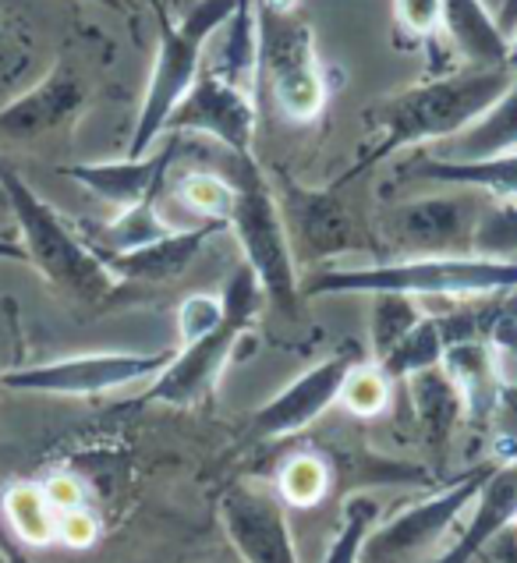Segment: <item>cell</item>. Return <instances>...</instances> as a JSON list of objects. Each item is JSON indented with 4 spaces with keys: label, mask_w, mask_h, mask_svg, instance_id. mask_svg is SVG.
Masks as SVG:
<instances>
[{
    "label": "cell",
    "mask_w": 517,
    "mask_h": 563,
    "mask_svg": "<svg viewBox=\"0 0 517 563\" xmlns=\"http://www.w3.org/2000/svg\"><path fill=\"white\" fill-rule=\"evenodd\" d=\"M493 454L499 457V461H514L517 457V437H507V440H499L496 443V450Z\"/></svg>",
    "instance_id": "cell-40"
},
{
    "label": "cell",
    "mask_w": 517,
    "mask_h": 563,
    "mask_svg": "<svg viewBox=\"0 0 517 563\" xmlns=\"http://www.w3.org/2000/svg\"><path fill=\"white\" fill-rule=\"evenodd\" d=\"M287 238H295L309 255H337L354 249L351 217L330 191H305L287 185ZM295 241H290V249H295Z\"/></svg>",
    "instance_id": "cell-18"
},
{
    "label": "cell",
    "mask_w": 517,
    "mask_h": 563,
    "mask_svg": "<svg viewBox=\"0 0 517 563\" xmlns=\"http://www.w3.org/2000/svg\"><path fill=\"white\" fill-rule=\"evenodd\" d=\"M0 563H11V560H8V553H4V550H0Z\"/></svg>",
    "instance_id": "cell-45"
},
{
    "label": "cell",
    "mask_w": 517,
    "mask_h": 563,
    "mask_svg": "<svg viewBox=\"0 0 517 563\" xmlns=\"http://www.w3.org/2000/svg\"><path fill=\"white\" fill-rule=\"evenodd\" d=\"M258 71L255 86L270 78V92L290 121H316L327 107V75L316 54L312 29L295 11H277L255 0Z\"/></svg>",
    "instance_id": "cell-7"
},
{
    "label": "cell",
    "mask_w": 517,
    "mask_h": 563,
    "mask_svg": "<svg viewBox=\"0 0 517 563\" xmlns=\"http://www.w3.org/2000/svg\"><path fill=\"white\" fill-rule=\"evenodd\" d=\"M472 504L475 507H472L468 528L454 539V545H450L447 553L432 556L429 563H475L493 545V539L504 536L517 521V457L504 461L499 468L490 472V478L482 482V489Z\"/></svg>",
    "instance_id": "cell-17"
},
{
    "label": "cell",
    "mask_w": 517,
    "mask_h": 563,
    "mask_svg": "<svg viewBox=\"0 0 517 563\" xmlns=\"http://www.w3.org/2000/svg\"><path fill=\"white\" fill-rule=\"evenodd\" d=\"M507 68L510 71H517V32L510 36V54H507Z\"/></svg>",
    "instance_id": "cell-41"
},
{
    "label": "cell",
    "mask_w": 517,
    "mask_h": 563,
    "mask_svg": "<svg viewBox=\"0 0 517 563\" xmlns=\"http://www.w3.org/2000/svg\"><path fill=\"white\" fill-rule=\"evenodd\" d=\"M440 365L447 368V376L458 383V390L464 397V418H472L475 426L486 422L499 405L490 344L482 341V336H461V341H450Z\"/></svg>",
    "instance_id": "cell-22"
},
{
    "label": "cell",
    "mask_w": 517,
    "mask_h": 563,
    "mask_svg": "<svg viewBox=\"0 0 517 563\" xmlns=\"http://www.w3.org/2000/svg\"><path fill=\"white\" fill-rule=\"evenodd\" d=\"M40 78V36L25 14L0 4V96H19Z\"/></svg>",
    "instance_id": "cell-24"
},
{
    "label": "cell",
    "mask_w": 517,
    "mask_h": 563,
    "mask_svg": "<svg viewBox=\"0 0 517 563\" xmlns=\"http://www.w3.org/2000/svg\"><path fill=\"white\" fill-rule=\"evenodd\" d=\"M167 132L202 135V139L220 142V146H228V150L252 153V139H255L252 92L241 86H231L228 78H220L213 71H199L196 86H191L185 92V100L174 107Z\"/></svg>",
    "instance_id": "cell-11"
},
{
    "label": "cell",
    "mask_w": 517,
    "mask_h": 563,
    "mask_svg": "<svg viewBox=\"0 0 517 563\" xmlns=\"http://www.w3.org/2000/svg\"><path fill=\"white\" fill-rule=\"evenodd\" d=\"M177 139H182L177 142V159H191V167H202V170H217L220 178H228L234 185V209H231L228 228L238 234L245 263L252 266L266 301L280 316L295 319L298 301H301V287L295 277V249H290L280 202L273 196V188L266 185L252 153L228 150L202 135H196L202 139V146H188V135H177Z\"/></svg>",
    "instance_id": "cell-1"
},
{
    "label": "cell",
    "mask_w": 517,
    "mask_h": 563,
    "mask_svg": "<svg viewBox=\"0 0 517 563\" xmlns=\"http://www.w3.org/2000/svg\"><path fill=\"white\" fill-rule=\"evenodd\" d=\"M510 68H468L383 100L369 110L373 142L362 150V159L348 170V178L376 167L380 159L400 150L426 146V142L436 146V142L464 132L482 110L496 103V96L510 86Z\"/></svg>",
    "instance_id": "cell-2"
},
{
    "label": "cell",
    "mask_w": 517,
    "mask_h": 563,
    "mask_svg": "<svg viewBox=\"0 0 517 563\" xmlns=\"http://www.w3.org/2000/svg\"><path fill=\"white\" fill-rule=\"evenodd\" d=\"M411 295V298H475L517 291V260L490 255H422L362 269H327L305 284V295Z\"/></svg>",
    "instance_id": "cell-3"
},
{
    "label": "cell",
    "mask_w": 517,
    "mask_h": 563,
    "mask_svg": "<svg viewBox=\"0 0 517 563\" xmlns=\"http://www.w3.org/2000/svg\"><path fill=\"white\" fill-rule=\"evenodd\" d=\"M213 563H228V560H213Z\"/></svg>",
    "instance_id": "cell-47"
},
{
    "label": "cell",
    "mask_w": 517,
    "mask_h": 563,
    "mask_svg": "<svg viewBox=\"0 0 517 563\" xmlns=\"http://www.w3.org/2000/svg\"><path fill=\"white\" fill-rule=\"evenodd\" d=\"M443 351H447L443 319H418V323L380 358V368L386 379H408L429 365H440Z\"/></svg>",
    "instance_id": "cell-25"
},
{
    "label": "cell",
    "mask_w": 517,
    "mask_h": 563,
    "mask_svg": "<svg viewBox=\"0 0 517 563\" xmlns=\"http://www.w3.org/2000/svg\"><path fill=\"white\" fill-rule=\"evenodd\" d=\"M167 135L170 139L156 153L150 150L145 156H128V159H114V164H75V167H64V174L82 188H89L96 199H103L118 209L156 202L170 178V167L177 164V142H182L174 132Z\"/></svg>",
    "instance_id": "cell-15"
},
{
    "label": "cell",
    "mask_w": 517,
    "mask_h": 563,
    "mask_svg": "<svg viewBox=\"0 0 517 563\" xmlns=\"http://www.w3.org/2000/svg\"><path fill=\"white\" fill-rule=\"evenodd\" d=\"M142 4H150L153 11H167V8H164V0H142Z\"/></svg>",
    "instance_id": "cell-43"
},
{
    "label": "cell",
    "mask_w": 517,
    "mask_h": 563,
    "mask_svg": "<svg viewBox=\"0 0 517 563\" xmlns=\"http://www.w3.org/2000/svg\"><path fill=\"white\" fill-rule=\"evenodd\" d=\"M0 260H8V263H29V260H25L22 241H19V238H4V234H0Z\"/></svg>",
    "instance_id": "cell-38"
},
{
    "label": "cell",
    "mask_w": 517,
    "mask_h": 563,
    "mask_svg": "<svg viewBox=\"0 0 517 563\" xmlns=\"http://www.w3.org/2000/svg\"><path fill=\"white\" fill-rule=\"evenodd\" d=\"M486 206H490L486 191L447 188L443 196H422L391 206L380 217V234L404 252V260L468 255L472 252L475 223Z\"/></svg>",
    "instance_id": "cell-8"
},
{
    "label": "cell",
    "mask_w": 517,
    "mask_h": 563,
    "mask_svg": "<svg viewBox=\"0 0 517 563\" xmlns=\"http://www.w3.org/2000/svg\"><path fill=\"white\" fill-rule=\"evenodd\" d=\"M170 358L174 351H156V355H121V351H114V355H78V358H61L32 368H14V373H0V386L25 394L92 397L160 376Z\"/></svg>",
    "instance_id": "cell-10"
},
{
    "label": "cell",
    "mask_w": 517,
    "mask_h": 563,
    "mask_svg": "<svg viewBox=\"0 0 517 563\" xmlns=\"http://www.w3.org/2000/svg\"><path fill=\"white\" fill-rule=\"evenodd\" d=\"M0 234H4V238H19V234H14L11 202H8V196H4V188H0Z\"/></svg>",
    "instance_id": "cell-39"
},
{
    "label": "cell",
    "mask_w": 517,
    "mask_h": 563,
    "mask_svg": "<svg viewBox=\"0 0 517 563\" xmlns=\"http://www.w3.org/2000/svg\"><path fill=\"white\" fill-rule=\"evenodd\" d=\"M170 228L156 213V202H139L132 209H121L118 220H110L107 228L96 231V245L92 249L96 255H118V252H132V249H142L150 245V241L164 238Z\"/></svg>",
    "instance_id": "cell-27"
},
{
    "label": "cell",
    "mask_w": 517,
    "mask_h": 563,
    "mask_svg": "<svg viewBox=\"0 0 517 563\" xmlns=\"http://www.w3.org/2000/svg\"><path fill=\"white\" fill-rule=\"evenodd\" d=\"M96 536H100V525H96V518L86 507L57 514V539L64 545H72V550H86V545L96 542Z\"/></svg>",
    "instance_id": "cell-35"
},
{
    "label": "cell",
    "mask_w": 517,
    "mask_h": 563,
    "mask_svg": "<svg viewBox=\"0 0 517 563\" xmlns=\"http://www.w3.org/2000/svg\"><path fill=\"white\" fill-rule=\"evenodd\" d=\"M220 521L241 563H298L284 500L263 486L228 489L220 500Z\"/></svg>",
    "instance_id": "cell-12"
},
{
    "label": "cell",
    "mask_w": 517,
    "mask_h": 563,
    "mask_svg": "<svg viewBox=\"0 0 517 563\" xmlns=\"http://www.w3.org/2000/svg\"><path fill=\"white\" fill-rule=\"evenodd\" d=\"M486 4H490V8H493V11H496V4H499V0H486Z\"/></svg>",
    "instance_id": "cell-46"
},
{
    "label": "cell",
    "mask_w": 517,
    "mask_h": 563,
    "mask_svg": "<svg viewBox=\"0 0 517 563\" xmlns=\"http://www.w3.org/2000/svg\"><path fill=\"white\" fill-rule=\"evenodd\" d=\"M472 252L490 260H517V199H490L475 223Z\"/></svg>",
    "instance_id": "cell-28"
},
{
    "label": "cell",
    "mask_w": 517,
    "mask_h": 563,
    "mask_svg": "<svg viewBox=\"0 0 517 563\" xmlns=\"http://www.w3.org/2000/svg\"><path fill=\"white\" fill-rule=\"evenodd\" d=\"M440 25L472 68H507L510 40L486 0H440Z\"/></svg>",
    "instance_id": "cell-21"
},
{
    "label": "cell",
    "mask_w": 517,
    "mask_h": 563,
    "mask_svg": "<svg viewBox=\"0 0 517 563\" xmlns=\"http://www.w3.org/2000/svg\"><path fill=\"white\" fill-rule=\"evenodd\" d=\"M400 178L443 188H475L493 199H517V153H504L493 159H468V164L422 153L400 167Z\"/></svg>",
    "instance_id": "cell-19"
},
{
    "label": "cell",
    "mask_w": 517,
    "mask_h": 563,
    "mask_svg": "<svg viewBox=\"0 0 517 563\" xmlns=\"http://www.w3.org/2000/svg\"><path fill=\"white\" fill-rule=\"evenodd\" d=\"M493 468H496L493 461L479 464V468L464 472V478H458L454 486H447L443 493H436L429 500L397 514L386 525L373 528L362 542L359 563H429L432 545L454 528L464 507H472L482 482L490 478Z\"/></svg>",
    "instance_id": "cell-9"
},
{
    "label": "cell",
    "mask_w": 517,
    "mask_h": 563,
    "mask_svg": "<svg viewBox=\"0 0 517 563\" xmlns=\"http://www.w3.org/2000/svg\"><path fill=\"white\" fill-rule=\"evenodd\" d=\"M0 188H4V196L11 202V220L22 238L25 260L46 280L78 301H103L114 291L118 280L110 277L100 255L82 238H75V231L54 213L51 202H43L32 191V185L11 164H4V159H0Z\"/></svg>",
    "instance_id": "cell-4"
},
{
    "label": "cell",
    "mask_w": 517,
    "mask_h": 563,
    "mask_svg": "<svg viewBox=\"0 0 517 563\" xmlns=\"http://www.w3.org/2000/svg\"><path fill=\"white\" fill-rule=\"evenodd\" d=\"M223 316V301L209 298V295H191L182 301V309H177V333H182V344H191L206 336L220 323Z\"/></svg>",
    "instance_id": "cell-34"
},
{
    "label": "cell",
    "mask_w": 517,
    "mask_h": 563,
    "mask_svg": "<svg viewBox=\"0 0 517 563\" xmlns=\"http://www.w3.org/2000/svg\"><path fill=\"white\" fill-rule=\"evenodd\" d=\"M327 486H330L327 464H322L319 457H312V454L290 457L280 468V478H277L280 500L290 504V507H298V510L316 507L322 496H327Z\"/></svg>",
    "instance_id": "cell-30"
},
{
    "label": "cell",
    "mask_w": 517,
    "mask_h": 563,
    "mask_svg": "<svg viewBox=\"0 0 517 563\" xmlns=\"http://www.w3.org/2000/svg\"><path fill=\"white\" fill-rule=\"evenodd\" d=\"M418 319H422V312H418L411 295H397V291L373 295V351H376V362L418 323Z\"/></svg>",
    "instance_id": "cell-31"
},
{
    "label": "cell",
    "mask_w": 517,
    "mask_h": 563,
    "mask_svg": "<svg viewBox=\"0 0 517 563\" xmlns=\"http://www.w3.org/2000/svg\"><path fill=\"white\" fill-rule=\"evenodd\" d=\"M86 103V82L72 64H54L0 107V139L25 142L68 124Z\"/></svg>",
    "instance_id": "cell-13"
},
{
    "label": "cell",
    "mask_w": 517,
    "mask_h": 563,
    "mask_svg": "<svg viewBox=\"0 0 517 563\" xmlns=\"http://www.w3.org/2000/svg\"><path fill=\"white\" fill-rule=\"evenodd\" d=\"M4 514H8L11 532L25 545H51L57 539V514L51 500H46L43 486L14 482L4 493Z\"/></svg>",
    "instance_id": "cell-26"
},
{
    "label": "cell",
    "mask_w": 517,
    "mask_h": 563,
    "mask_svg": "<svg viewBox=\"0 0 517 563\" xmlns=\"http://www.w3.org/2000/svg\"><path fill=\"white\" fill-rule=\"evenodd\" d=\"M386 397H391V379L383 376V368L380 365H354L337 400H341L351 415L369 418L386 408Z\"/></svg>",
    "instance_id": "cell-33"
},
{
    "label": "cell",
    "mask_w": 517,
    "mask_h": 563,
    "mask_svg": "<svg viewBox=\"0 0 517 563\" xmlns=\"http://www.w3.org/2000/svg\"><path fill=\"white\" fill-rule=\"evenodd\" d=\"M96 4H103L110 11H124V0H96Z\"/></svg>",
    "instance_id": "cell-42"
},
{
    "label": "cell",
    "mask_w": 517,
    "mask_h": 563,
    "mask_svg": "<svg viewBox=\"0 0 517 563\" xmlns=\"http://www.w3.org/2000/svg\"><path fill=\"white\" fill-rule=\"evenodd\" d=\"M4 553H8V560H11V563H25V560H22V553H14V550H4Z\"/></svg>",
    "instance_id": "cell-44"
},
{
    "label": "cell",
    "mask_w": 517,
    "mask_h": 563,
    "mask_svg": "<svg viewBox=\"0 0 517 563\" xmlns=\"http://www.w3.org/2000/svg\"><path fill=\"white\" fill-rule=\"evenodd\" d=\"M351 368H354V358H348V355H337V358L312 365L301 379H295L287 390L273 397L270 405L255 411L252 432L258 440H284V437H295L301 429H309L322 411L337 405Z\"/></svg>",
    "instance_id": "cell-14"
},
{
    "label": "cell",
    "mask_w": 517,
    "mask_h": 563,
    "mask_svg": "<svg viewBox=\"0 0 517 563\" xmlns=\"http://www.w3.org/2000/svg\"><path fill=\"white\" fill-rule=\"evenodd\" d=\"M177 196L182 202L206 220H231L234 209V185L228 178H220L217 170H202V167H188L182 174V185H177Z\"/></svg>",
    "instance_id": "cell-29"
},
{
    "label": "cell",
    "mask_w": 517,
    "mask_h": 563,
    "mask_svg": "<svg viewBox=\"0 0 517 563\" xmlns=\"http://www.w3.org/2000/svg\"><path fill=\"white\" fill-rule=\"evenodd\" d=\"M228 231L223 220H202L199 228L191 231H167L164 238L150 241V245L132 249V252H118V255H103V266L110 269V277L118 284H160V280H174L196 263V255L206 249V241Z\"/></svg>",
    "instance_id": "cell-16"
},
{
    "label": "cell",
    "mask_w": 517,
    "mask_h": 563,
    "mask_svg": "<svg viewBox=\"0 0 517 563\" xmlns=\"http://www.w3.org/2000/svg\"><path fill=\"white\" fill-rule=\"evenodd\" d=\"M404 386H408L411 408L418 415V426H422L426 440L436 450H443L464 418V397L458 390V383L447 376L443 365H429L422 373L404 379Z\"/></svg>",
    "instance_id": "cell-23"
},
{
    "label": "cell",
    "mask_w": 517,
    "mask_h": 563,
    "mask_svg": "<svg viewBox=\"0 0 517 563\" xmlns=\"http://www.w3.org/2000/svg\"><path fill=\"white\" fill-rule=\"evenodd\" d=\"M496 25L504 29V36L510 40L517 32V0H499L496 4Z\"/></svg>",
    "instance_id": "cell-37"
},
{
    "label": "cell",
    "mask_w": 517,
    "mask_h": 563,
    "mask_svg": "<svg viewBox=\"0 0 517 563\" xmlns=\"http://www.w3.org/2000/svg\"><path fill=\"white\" fill-rule=\"evenodd\" d=\"M223 316L220 323L209 330L206 336L191 344H182V351H174V358L167 362L164 373L156 376L150 386L145 400H160V405H196L209 390L217 386L223 365L234 355L238 341L245 336V330L255 323L258 309L266 305L263 287H258L252 266L241 260L228 284H223Z\"/></svg>",
    "instance_id": "cell-6"
},
{
    "label": "cell",
    "mask_w": 517,
    "mask_h": 563,
    "mask_svg": "<svg viewBox=\"0 0 517 563\" xmlns=\"http://www.w3.org/2000/svg\"><path fill=\"white\" fill-rule=\"evenodd\" d=\"M504 153H517V71L510 78V86L496 96L493 107L482 110L464 132L436 142L429 156L468 164V159H493Z\"/></svg>",
    "instance_id": "cell-20"
},
{
    "label": "cell",
    "mask_w": 517,
    "mask_h": 563,
    "mask_svg": "<svg viewBox=\"0 0 517 563\" xmlns=\"http://www.w3.org/2000/svg\"><path fill=\"white\" fill-rule=\"evenodd\" d=\"M43 493H46V500H51L54 514L75 510V507H82V500H86L82 482H78L75 475H51L43 482Z\"/></svg>",
    "instance_id": "cell-36"
},
{
    "label": "cell",
    "mask_w": 517,
    "mask_h": 563,
    "mask_svg": "<svg viewBox=\"0 0 517 563\" xmlns=\"http://www.w3.org/2000/svg\"><path fill=\"white\" fill-rule=\"evenodd\" d=\"M234 8L238 0H196L182 14V22H170L167 11H156L160 51H156L150 86H145L135 135L128 142V156H145L160 142V135L167 132L174 107L185 100V92L196 86V78L202 71L206 43L223 29Z\"/></svg>",
    "instance_id": "cell-5"
},
{
    "label": "cell",
    "mask_w": 517,
    "mask_h": 563,
    "mask_svg": "<svg viewBox=\"0 0 517 563\" xmlns=\"http://www.w3.org/2000/svg\"><path fill=\"white\" fill-rule=\"evenodd\" d=\"M376 521H380V504L373 500V496H351V500L344 504L341 532H337L330 553L322 563H359L362 542L376 528Z\"/></svg>",
    "instance_id": "cell-32"
}]
</instances>
